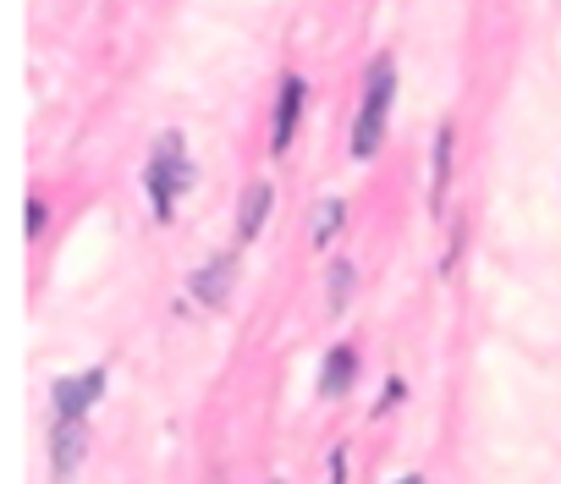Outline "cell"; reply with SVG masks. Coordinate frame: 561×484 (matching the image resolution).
Returning a JSON list of instances; mask_svg holds the SVG:
<instances>
[{
	"mask_svg": "<svg viewBox=\"0 0 561 484\" xmlns=\"http://www.w3.org/2000/svg\"><path fill=\"white\" fill-rule=\"evenodd\" d=\"M298 116H304V83L287 78V83H280V105H275V132H270V149H275V154H287Z\"/></svg>",
	"mask_w": 561,
	"mask_h": 484,
	"instance_id": "cell-5",
	"label": "cell"
},
{
	"mask_svg": "<svg viewBox=\"0 0 561 484\" xmlns=\"http://www.w3.org/2000/svg\"><path fill=\"white\" fill-rule=\"evenodd\" d=\"M39 226H45V204H39V198H34V204H28V237H34V231H39Z\"/></svg>",
	"mask_w": 561,
	"mask_h": 484,
	"instance_id": "cell-12",
	"label": "cell"
},
{
	"mask_svg": "<svg viewBox=\"0 0 561 484\" xmlns=\"http://www.w3.org/2000/svg\"><path fill=\"white\" fill-rule=\"evenodd\" d=\"M182 138L176 132H165L160 138V149H154V165H149V193H154V215H171V198H176V187H182Z\"/></svg>",
	"mask_w": 561,
	"mask_h": 484,
	"instance_id": "cell-2",
	"label": "cell"
},
{
	"mask_svg": "<svg viewBox=\"0 0 561 484\" xmlns=\"http://www.w3.org/2000/svg\"><path fill=\"white\" fill-rule=\"evenodd\" d=\"M275 484H280V479H275Z\"/></svg>",
	"mask_w": 561,
	"mask_h": 484,
	"instance_id": "cell-13",
	"label": "cell"
},
{
	"mask_svg": "<svg viewBox=\"0 0 561 484\" xmlns=\"http://www.w3.org/2000/svg\"><path fill=\"white\" fill-rule=\"evenodd\" d=\"M336 226H342V198H325L320 204V220H314V242H331Z\"/></svg>",
	"mask_w": 561,
	"mask_h": 484,
	"instance_id": "cell-9",
	"label": "cell"
},
{
	"mask_svg": "<svg viewBox=\"0 0 561 484\" xmlns=\"http://www.w3.org/2000/svg\"><path fill=\"white\" fill-rule=\"evenodd\" d=\"M270 198H275L270 182H253V187L242 193V215H237V237H242V242L259 237V226H264V215H270Z\"/></svg>",
	"mask_w": 561,
	"mask_h": 484,
	"instance_id": "cell-6",
	"label": "cell"
},
{
	"mask_svg": "<svg viewBox=\"0 0 561 484\" xmlns=\"http://www.w3.org/2000/svg\"><path fill=\"white\" fill-rule=\"evenodd\" d=\"M451 127H440V138H435V198L446 193V171H451Z\"/></svg>",
	"mask_w": 561,
	"mask_h": 484,
	"instance_id": "cell-10",
	"label": "cell"
},
{
	"mask_svg": "<svg viewBox=\"0 0 561 484\" xmlns=\"http://www.w3.org/2000/svg\"><path fill=\"white\" fill-rule=\"evenodd\" d=\"M353 369H358L353 347H336V353L325 358V380H320V391H325V396H342V391L353 385Z\"/></svg>",
	"mask_w": 561,
	"mask_h": 484,
	"instance_id": "cell-7",
	"label": "cell"
},
{
	"mask_svg": "<svg viewBox=\"0 0 561 484\" xmlns=\"http://www.w3.org/2000/svg\"><path fill=\"white\" fill-rule=\"evenodd\" d=\"M391 94H397V67L380 61V67L369 72V89H364V105H358V122H353V154H358V160H375V149H380V138H386Z\"/></svg>",
	"mask_w": 561,
	"mask_h": 484,
	"instance_id": "cell-1",
	"label": "cell"
},
{
	"mask_svg": "<svg viewBox=\"0 0 561 484\" xmlns=\"http://www.w3.org/2000/svg\"><path fill=\"white\" fill-rule=\"evenodd\" d=\"M231 276H237V260H220V265H209V270L198 276V298H204V303H226V292H231Z\"/></svg>",
	"mask_w": 561,
	"mask_h": 484,
	"instance_id": "cell-8",
	"label": "cell"
},
{
	"mask_svg": "<svg viewBox=\"0 0 561 484\" xmlns=\"http://www.w3.org/2000/svg\"><path fill=\"white\" fill-rule=\"evenodd\" d=\"M353 281H358V276H353V265H336V270H331V309H342V303H347Z\"/></svg>",
	"mask_w": 561,
	"mask_h": 484,
	"instance_id": "cell-11",
	"label": "cell"
},
{
	"mask_svg": "<svg viewBox=\"0 0 561 484\" xmlns=\"http://www.w3.org/2000/svg\"><path fill=\"white\" fill-rule=\"evenodd\" d=\"M89 451V435H83V418H56V440H50V457H56V479H72L78 457Z\"/></svg>",
	"mask_w": 561,
	"mask_h": 484,
	"instance_id": "cell-4",
	"label": "cell"
},
{
	"mask_svg": "<svg viewBox=\"0 0 561 484\" xmlns=\"http://www.w3.org/2000/svg\"><path fill=\"white\" fill-rule=\"evenodd\" d=\"M100 391H105V374H100V369L61 380V385H56V418H83V407H94Z\"/></svg>",
	"mask_w": 561,
	"mask_h": 484,
	"instance_id": "cell-3",
	"label": "cell"
}]
</instances>
